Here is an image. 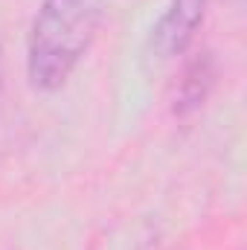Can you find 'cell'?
<instances>
[{
    "label": "cell",
    "instance_id": "obj_1",
    "mask_svg": "<svg viewBox=\"0 0 247 250\" xmlns=\"http://www.w3.org/2000/svg\"><path fill=\"white\" fill-rule=\"evenodd\" d=\"M102 18V0H44L26 38V73L32 87H64L93 47Z\"/></svg>",
    "mask_w": 247,
    "mask_h": 250
},
{
    "label": "cell",
    "instance_id": "obj_2",
    "mask_svg": "<svg viewBox=\"0 0 247 250\" xmlns=\"http://www.w3.org/2000/svg\"><path fill=\"white\" fill-rule=\"evenodd\" d=\"M206 0H169L166 12L151 29V53L157 59L181 56L204 23Z\"/></svg>",
    "mask_w": 247,
    "mask_h": 250
}]
</instances>
